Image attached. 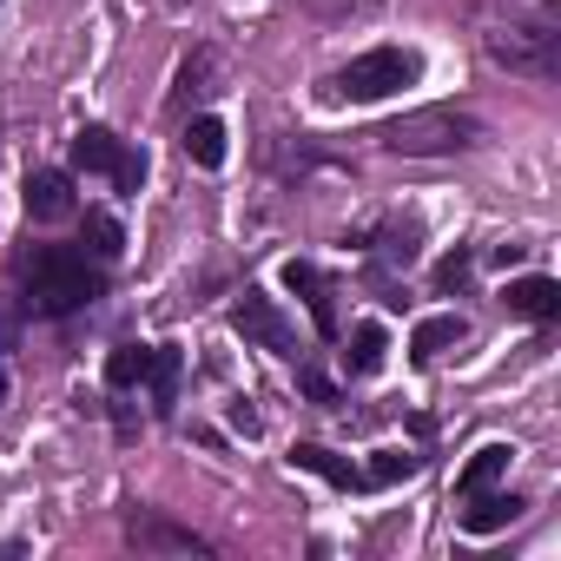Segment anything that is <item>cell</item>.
<instances>
[{
    "label": "cell",
    "instance_id": "cell-1",
    "mask_svg": "<svg viewBox=\"0 0 561 561\" xmlns=\"http://www.w3.org/2000/svg\"><path fill=\"white\" fill-rule=\"evenodd\" d=\"M21 285H27V311L34 318H73V311H87L106 291L100 271L87 264V251H67V244H34L21 257Z\"/></svg>",
    "mask_w": 561,
    "mask_h": 561
},
{
    "label": "cell",
    "instance_id": "cell-2",
    "mask_svg": "<svg viewBox=\"0 0 561 561\" xmlns=\"http://www.w3.org/2000/svg\"><path fill=\"white\" fill-rule=\"evenodd\" d=\"M377 139H383L390 152H403V159H443V152H462V146H476V139H482V126H476L469 113L423 106V113H403V119H390Z\"/></svg>",
    "mask_w": 561,
    "mask_h": 561
},
{
    "label": "cell",
    "instance_id": "cell-3",
    "mask_svg": "<svg viewBox=\"0 0 561 561\" xmlns=\"http://www.w3.org/2000/svg\"><path fill=\"white\" fill-rule=\"evenodd\" d=\"M416 80H423V60H416L410 47H370L364 60H351V67L337 73V93L357 100V106H370V100H390V93H403V87H416Z\"/></svg>",
    "mask_w": 561,
    "mask_h": 561
},
{
    "label": "cell",
    "instance_id": "cell-4",
    "mask_svg": "<svg viewBox=\"0 0 561 561\" xmlns=\"http://www.w3.org/2000/svg\"><path fill=\"white\" fill-rule=\"evenodd\" d=\"M489 60L508 67V73H528V80H554L561 73V34H554V21L489 34Z\"/></svg>",
    "mask_w": 561,
    "mask_h": 561
},
{
    "label": "cell",
    "instance_id": "cell-5",
    "mask_svg": "<svg viewBox=\"0 0 561 561\" xmlns=\"http://www.w3.org/2000/svg\"><path fill=\"white\" fill-rule=\"evenodd\" d=\"M73 165H80V172H106L119 192H139V179H146V159H139L126 139H113L106 126H87V133L73 139Z\"/></svg>",
    "mask_w": 561,
    "mask_h": 561
},
{
    "label": "cell",
    "instance_id": "cell-6",
    "mask_svg": "<svg viewBox=\"0 0 561 561\" xmlns=\"http://www.w3.org/2000/svg\"><path fill=\"white\" fill-rule=\"evenodd\" d=\"M231 331L251 337V344H264V351H277V357H298V331H291V318L277 311L264 291H244V298L231 305Z\"/></svg>",
    "mask_w": 561,
    "mask_h": 561
},
{
    "label": "cell",
    "instance_id": "cell-7",
    "mask_svg": "<svg viewBox=\"0 0 561 561\" xmlns=\"http://www.w3.org/2000/svg\"><path fill=\"white\" fill-rule=\"evenodd\" d=\"M126 541H133L139 554H211L205 535H192V528H179V522H165V515H152V508H133V515H126Z\"/></svg>",
    "mask_w": 561,
    "mask_h": 561
},
{
    "label": "cell",
    "instance_id": "cell-8",
    "mask_svg": "<svg viewBox=\"0 0 561 561\" xmlns=\"http://www.w3.org/2000/svg\"><path fill=\"white\" fill-rule=\"evenodd\" d=\"M285 291L311 305V324H318V337H337V305H331L337 291H331V277H324L318 264H305V257H291V264H285Z\"/></svg>",
    "mask_w": 561,
    "mask_h": 561
},
{
    "label": "cell",
    "instance_id": "cell-9",
    "mask_svg": "<svg viewBox=\"0 0 561 561\" xmlns=\"http://www.w3.org/2000/svg\"><path fill=\"white\" fill-rule=\"evenodd\" d=\"M502 305H508V318H528V324H554L561 318V285L554 277H508V291H502Z\"/></svg>",
    "mask_w": 561,
    "mask_h": 561
},
{
    "label": "cell",
    "instance_id": "cell-10",
    "mask_svg": "<svg viewBox=\"0 0 561 561\" xmlns=\"http://www.w3.org/2000/svg\"><path fill=\"white\" fill-rule=\"evenodd\" d=\"M21 198H27V218H41V225H60V218H73V179L67 172H27V185H21Z\"/></svg>",
    "mask_w": 561,
    "mask_h": 561
},
{
    "label": "cell",
    "instance_id": "cell-11",
    "mask_svg": "<svg viewBox=\"0 0 561 561\" xmlns=\"http://www.w3.org/2000/svg\"><path fill=\"white\" fill-rule=\"evenodd\" d=\"M291 469H311V476H324L331 489H364V469L344 462V456L324 449V443H291Z\"/></svg>",
    "mask_w": 561,
    "mask_h": 561
},
{
    "label": "cell",
    "instance_id": "cell-12",
    "mask_svg": "<svg viewBox=\"0 0 561 561\" xmlns=\"http://www.w3.org/2000/svg\"><path fill=\"white\" fill-rule=\"evenodd\" d=\"M515 515H522V495H495V489L462 495V528H469V535H495V528H508Z\"/></svg>",
    "mask_w": 561,
    "mask_h": 561
},
{
    "label": "cell",
    "instance_id": "cell-13",
    "mask_svg": "<svg viewBox=\"0 0 561 561\" xmlns=\"http://www.w3.org/2000/svg\"><path fill=\"white\" fill-rule=\"evenodd\" d=\"M462 337H469V324H462L456 311L423 318V324H416V337H410V357H416V364H436V357H443L449 344H462Z\"/></svg>",
    "mask_w": 561,
    "mask_h": 561
},
{
    "label": "cell",
    "instance_id": "cell-14",
    "mask_svg": "<svg viewBox=\"0 0 561 561\" xmlns=\"http://www.w3.org/2000/svg\"><path fill=\"white\" fill-rule=\"evenodd\" d=\"M508 456H515L508 443H482V449L469 456V469L456 476V495H476V489H495V482L508 476Z\"/></svg>",
    "mask_w": 561,
    "mask_h": 561
},
{
    "label": "cell",
    "instance_id": "cell-15",
    "mask_svg": "<svg viewBox=\"0 0 561 561\" xmlns=\"http://www.w3.org/2000/svg\"><path fill=\"white\" fill-rule=\"evenodd\" d=\"M383 351H390L383 324H357V331H351V351H344L351 377H377V370H383Z\"/></svg>",
    "mask_w": 561,
    "mask_h": 561
},
{
    "label": "cell",
    "instance_id": "cell-16",
    "mask_svg": "<svg viewBox=\"0 0 561 561\" xmlns=\"http://www.w3.org/2000/svg\"><path fill=\"white\" fill-rule=\"evenodd\" d=\"M179 364H185V357H179L172 344H152V370H146V383H152V397H159V403H152L159 416H172V403H179Z\"/></svg>",
    "mask_w": 561,
    "mask_h": 561
},
{
    "label": "cell",
    "instance_id": "cell-17",
    "mask_svg": "<svg viewBox=\"0 0 561 561\" xmlns=\"http://www.w3.org/2000/svg\"><path fill=\"white\" fill-rule=\"evenodd\" d=\"M179 146H185V159H192V165H205V172H211V165H225V126H218V119H192Z\"/></svg>",
    "mask_w": 561,
    "mask_h": 561
},
{
    "label": "cell",
    "instance_id": "cell-18",
    "mask_svg": "<svg viewBox=\"0 0 561 561\" xmlns=\"http://www.w3.org/2000/svg\"><path fill=\"white\" fill-rule=\"evenodd\" d=\"M146 370H152V344H119V351L106 357V383H113V390L146 383Z\"/></svg>",
    "mask_w": 561,
    "mask_h": 561
},
{
    "label": "cell",
    "instance_id": "cell-19",
    "mask_svg": "<svg viewBox=\"0 0 561 561\" xmlns=\"http://www.w3.org/2000/svg\"><path fill=\"white\" fill-rule=\"evenodd\" d=\"M87 251H93L100 264H113V257L126 251V225H119L113 211H87Z\"/></svg>",
    "mask_w": 561,
    "mask_h": 561
},
{
    "label": "cell",
    "instance_id": "cell-20",
    "mask_svg": "<svg viewBox=\"0 0 561 561\" xmlns=\"http://www.w3.org/2000/svg\"><path fill=\"white\" fill-rule=\"evenodd\" d=\"M410 476H416V456L410 449H377V462L364 469L370 489H390V482H410Z\"/></svg>",
    "mask_w": 561,
    "mask_h": 561
},
{
    "label": "cell",
    "instance_id": "cell-21",
    "mask_svg": "<svg viewBox=\"0 0 561 561\" xmlns=\"http://www.w3.org/2000/svg\"><path fill=\"white\" fill-rule=\"evenodd\" d=\"M377 257H383V264H416V231H410V225H403V231L390 225L383 244H377Z\"/></svg>",
    "mask_w": 561,
    "mask_h": 561
},
{
    "label": "cell",
    "instance_id": "cell-22",
    "mask_svg": "<svg viewBox=\"0 0 561 561\" xmlns=\"http://www.w3.org/2000/svg\"><path fill=\"white\" fill-rule=\"evenodd\" d=\"M298 390H305L311 403H337V383H331L318 364H298Z\"/></svg>",
    "mask_w": 561,
    "mask_h": 561
},
{
    "label": "cell",
    "instance_id": "cell-23",
    "mask_svg": "<svg viewBox=\"0 0 561 561\" xmlns=\"http://www.w3.org/2000/svg\"><path fill=\"white\" fill-rule=\"evenodd\" d=\"M436 285H443V291H462V285H469V251H449V257L436 264Z\"/></svg>",
    "mask_w": 561,
    "mask_h": 561
},
{
    "label": "cell",
    "instance_id": "cell-24",
    "mask_svg": "<svg viewBox=\"0 0 561 561\" xmlns=\"http://www.w3.org/2000/svg\"><path fill=\"white\" fill-rule=\"evenodd\" d=\"M8 344H14V324H8V318H0V351H8Z\"/></svg>",
    "mask_w": 561,
    "mask_h": 561
},
{
    "label": "cell",
    "instance_id": "cell-25",
    "mask_svg": "<svg viewBox=\"0 0 561 561\" xmlns=\"http://www.w3.org/2000/svg\"><path fill=\"white\" fill-rule=\"evenodd\" d=\"M0 397H8V377H0Z\"/></svg>",
    "mask_w": 561,
    "mask_h": 561
}]
</instances>
